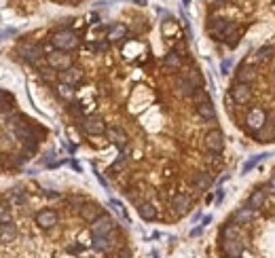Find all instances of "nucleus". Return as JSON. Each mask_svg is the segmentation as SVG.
<instances>
[{
  "mask_svg": "<svg viewBox=\"0 0 275 258\" xmlns=\"http://www.w3.org/2000/svg\"><path fill=\"white\" fill-rule=\"evenodd\" d=\"M81 45V38L79 34H76L74 30H68V28H61V30H58L51 36V47L55 49V51H74V49H79Z\"/></svg>",
  "mask_w": 275,
  "mask_h": 258,
  "instance_id": "f257e3e1",
  "label": "nucleus"
},
{
  "mask_svg": "<svg viewBox=\"0 0 275 258\" xmlns=\"http://www.w3.org/2000/svg\"><path fill=\"white\" fill-rule=\"evenodd\" d=\"M47 66L53 68L55 72H66L72 68V55H68L66 51H51L47 55Z\"/></svg>",
  "mask_w": 275,
  "mask_h": 258,
  "instance_id": "f03ea898",
  "label": "nucleus"
},
{
  "mask_svg": "<svg viewBox=\"0 0 275 258\" xmlns=\"http://www.w3.org/2000/svg\"><path fill=\"white\" fill-rule=\"evenodd\" d=\"M81 127H83V131L89 135H102L108 131V129H106V121L100 114H87V117L81 121Z\"/></svg>",
  "mask_w": 275,
  "mask_h": 258,
  "instance_id": "7ed1b4c3",
  "label": "nucleus"
},
{
  "mask_svg": "<svg viewBox=\"0 0 275 258\" xmlns=\"http://www.w3.org/2000/svg\"><path fill=\"white\" fill-rule=\"evenodd\" d=\"M203 146H206L208 153H216L220 155L224 150V135L220 129H210L206 133V138H203Z\"/></svg>",
  "mask_w": 275,
  "mask_h": 258,
  "instance_id": "20e7f679",
  "label": "nucleus"
},
{
  "mask_svg": "<svg viewBox=\"0 0 275 258\" xmlns=\"http://www.w3.org/2000/svg\"><path fill=\"white\" fill-rule=\"evenodd\" d=\"M89 228H91V235H110L117 231V222L108 214H102L95 222H91Z\"/></svg>",
  "mask_w": 275,
  "mask_h": 258,
  "instance_id": "39448f33",
  "label": "nucleus"
},
{
  "mask_svg": "<svg viewBox=\"0 0 275 258\" xmlns=\"http://www.w3.org/2000/svg\"><path fill=\"white\" fill-rule=\"evenodd\" d=\"M34 222H36V226L42 228V231H51V228H55V225L60 222V216L55 210H51V207H45V210H40L36 214Z\"/></svg>",
  "mask_w": 275,
  "mask_h": 258,
  "instance_id": "423d86ee",
  "label": "nucleus"
},
{
  "mask_svg": "<svg viewBox=\"0 0 275 258\" xmlns=\"http://www.w3.org/2000/svg\"><path fill=\"white\" fill-rule=\"evenodd\" d=\"M244 243L239 239H220V254L222 258H242Z\"/></svg>",
  "mask_w": 275,
  "mask_h": 258,
  "instance_id": "0eeeda50",
  "label": "nucleus"
},
{
  "mask_svg": "<svg viewBox=\"0 0 275 258\" xmlns=\"http://www.w3.org/2000/svg\"><path fill=\"white\" fill-rule=\"evenodd\" d=\"M245 125H248V129L254 133V131H258V129H263L267 125V112L263 108H252L248 114H245Z\"/></svg>",
  "mask_w": 275,
  "mask_h": 258,
  "instance_id": "6e6552de",
  "label": "nucleus"
},
{
  "mask_svg": "<svg viewBox=\"0 0 275 258\" xmlns=\"http://www.w3.org/2000/svg\"><path fill=\"white\" fill-rule=\"evenodd\" d=\"M19 55L24 57L26 62H30V64H34V62H38L42 55H45V49H42V45H34V42H24V45H19Z\"/></svg>",
  "mask_w": 275,
  "mask_h": 258,
  "instance_id": "1a4fd4ad",
  "label": "nucleus"
},
{
  "mask_svg": "<svg viewBox=\"0 0 275 258\" xmlns=\"http://www.w3.org/2000/svg\"><path fill=\"white\" fill-rule=\"evenodd\" d=\"M115 248V235H91V250L100 254H106Z\"/></svg>",
  "mask_w": 275,
  "mask_h": 258,
  "instance_id": "9d476101",
  "label": "nucleus"
},
{
  "mask_svg": "<svg viewBox=\"0 0 275 258\" xmlns=\"http://www.w3.org/2000/svg\"><path fill=\"white\" fill-rule=\"evenodd\" d=\"M174 87H176V91L180 93L182 97H193L197 91H199V87L190 81V78L186 76V74H182V76H176V81H174Z\"/></svg>",
  "mask_w": 275,
  "mask_h": 258,
  "instance_id": "9b49d317",
  "label": "nucleus"
},
{
  "mask_svg": "<svg viewBox=\"0 0 275 258\" xmlns=\"http://www.w3.org/2000/svg\"><path fill=\"white\" fill-rule=\"evenodd\" d=\"M169 205H172V210L176 212V216H184V214H188L193 201H190V197L186 193H176L172 197V201H169Z\"/></svg>",
  "mask_w": 275,
  "mask_h": 258,
  "instance_id": "f8f14e48",
  "label": "nucleus"
},
{
  "mask_svg": "<svg viewBox=\"0 0 275 258\" xmlns=\"http://www.w3.org/2000/svg\"><path fill=\"white\" fill-rule=\"evenodd\" d=\"M102 214H104V212H102V205L95 203V201H85V205L79 210V216H81L85 222H89V225H91V222H95L97 218L102 216Z\"/></svg>",
  "mask_w": 275,
  "mask_h": 258,
  "instance_id": "ddd939ff",
  "label": "nucleus"
},
{
  "mask_svg": "<svg viewBox=\"0 0 275 258\" xmlns=\"http://www.w3.org/2000/svg\"><path fill=\"white\" fill-rule=\"evenodd\" d=\"M231 97L235 99L237 104H248L252 97V87L248 83H235L231 87Z\"/></svg>",
  "mask_w": 275,
  "mask_h": 258,
  "instance_id": "4468645a",
  "label": "nucleus"
},
{
  "mask_svg": "<svg viewBox=\"0 0 275 258\" xmlns=\"http://www.w3.org/2000/svg\"><path fill=\"white\" fill-rule=\"evenodd\" d=\"M258 218V210H252L250 205L245 207H239V210L233 214V222H235L237 226H244V225H250V222H254Z\"/></svg>",
  "mask_w": 275,
  "mask_h": 258,
  "instance_id": "2eb2a0df",
  "label": "nucleus"
},
{
  "mask_svg": "<svg viewBox=\"0 0 275 258\" xmlns=\"http://www.w3.org/2000/svg\"><path fill=\"white\" fill-rule=\"evenodd\" d=\"M254 78H256V70H254L250 62H244L242 66L235 70V83H248L250 85Z\"/></svg>",
  "mask_w": 275,
  "mask_h": 258,
  "instance_id": "dca6fc26",
  "label": "nucleus"
},
{
  "mask_svg": "<svg viewBox=\"0 0 275 258\" xmlns=\"http://www.w3.org/2000/svg\"><path fill=\"white\" fill-rule=\"evenodd\" d=\"M267 199H269V193H267V186L265 189H258V191H254L252 195L248 197V205L252 207V210H265V205H267Z\"/></svg>",
  "mask_w": 275,
  "mask_h": 258,
  "instance_id": "f3484780",
  "label": "nucleus"
},
{
  "mask_svg": "<svg viewBox=\"0 0 275 258\" xmlns=\"http://www.w3.org/2000/svg\"><path fill=\"white\" fill-rule=\"evenodd\" d=\"M60 81L61 83H66V85H70V87H76L81 81H83V72L79 68H70V70H66V72H60Z\"/></svg>",
  "mask_w": 275,
  "mask_h": 258,
  "instance_id": "a211bd4d",
  "label": "nucleus"
},
{
  "mask_svg": "<svg viewBox=\"0 0 275 258\" xmlns=\"http://www.w3.org/2000/svg\"><path fill=\"white\" fill-rule=\"evenodd\" d=\"M210 184H212V174L199 171V174L190 176V186H193L195 191H206V189H210Z\"/></svg>",
  "mask_w": 275,
  "mask_h": 258,
  "instance_id": "6ab92c4d",
  "label": "nucleus"
},
{
  "mask_svg": "<svg viewBox=\"0 0 275 258\" xmlns=\"http://www.w3.org/2000/svg\"><path fill=\"white\" fill-rule=\"evenodd\" d=\"M138 214H140V218L146 220V222L157 220V207H154V203H151V201H140L138 203Z\"/></svg>",
  "mask_w": 275,
  "mask_h": 258,
  "instance_id": "aec40b11",
  "label": "nucleus"
},
{
  "mask_svg": "<svg viewBox=\"0 0 275 258\" xmlns=\"http://www.w3.org/2000/svg\"><path fill=\"white\" fill-rule=\"evenodd\" d=\"M220 239H242V226H237L233 220H229L220 228Z\"/></svg>",
  "mask_w": 275,
  "mask_h": 258,
  "instance_id": "412c9836",
  "label": "nucleus"
},
{
  "mask_svg": "<svg viewBox=\"0 0 275 258\" xmlns=\"http://www.w3.org/2000/svg\"><path fill=\"white\" fill-rule=\"evenodd\" d=\"M26 201H28V193L24 189H13V191H9V195H6V203L9 205L19 207V205H24Z\"/></svg>",
  "mask_w": 275,
  "mask_h": 258,
  "instance_id": "4be33fe9",
  "label": "nucleus"
},
{
  "mask_svg": "<svg viewBox=\"0 0 275 258\" xmlns=\"http://www.w3.org/2000/svg\"><path fill=\"white\" fill-rule=\"evenodd\" d=\"M125 36H127V26L117 24V26H112L108 30V34H106V40H108V42H121V40H125Z\"/></svg>",
  "mask_w": 275,
  "mask_h": 258,
  "instance_id": "5701e85b",
  "label": "nucleus"
},
{
  "mask_svg": "<svg viewBox=\"0 0 275 258\" xmlns=\"http://www.w3.org/2000/svg\"><path fill=\"white\" fill-rule=\"evenodd\" d=\"M17 225H13V222H9V225H2L0 226V241H4V243H9V241H15L17 239Z\"/></svg>",
  "mask_w": 275,
  "mask_h": 258,
  "instance_id": "b1692460",
  "label": "nucleus"
},
{
  "mask_svg": "<svg viewBox=\"0 0 275 258\" xmlns=\"http://www.w3.org/2000/svg\"><path fill=\"white\" fill-rule=\"evenodd\" d=\"M106 135H108V140L112 142V144H117V146H121V148L127 144V135H125L123 129H119V127L108 129V131H106Z\"/></svg>",
  "mask_w": 275,
  "mask_h": 258,
  "instance_id": "393cba45",
  "label": "nucleus"
},
{
  "mask_svg": "<svg viewBox=\"0 0 275 258\" xmlns=\"http://www.w3.org/2000/svg\"><path fill=\"white\" fill-rule=\"evenodd\" d=\"M197 114L203 119V121H214L216 119V110H214V104L210 102H203V104H199L197 106Z\"/></svg>",
  "mask_w": 275,
  "mask_h": 258,
  "instance_id": "a878e982",
  "label": "nucleus"
},
{
  "mask_svg": "<svg viewBox=\"0 0 275 258\" xmlns=\"http://www.w3.org/2000/svg\"><path fill=\"white\" fill-rule=\"evenodd\" d=\"M254 138H256L258 142H273V138H275V127L271 123H267L263 129L254 131Z\"/></svg>",
  "mask_w": 275,
  "mask_h": 258,
  "instance_id": "bb28decb",
  "label": "nucleus"
},
{
  "mask_svg": "<svg viewBox=\"0 0 275 258\" xmlns=\"http://www.w3.org/2000/svg\"><path fill=\"white\" fill-rule=\"evenodd\" d=\"M180 64H182V57H180L178 51H169V53L163 57V66L169 68V70H178Z\"/></svg>",
  "mask_w": 275,
  "mask_h": 258,
  "instance_id": "cd10ccee",
  "label": "nucleus"
},
{
  "mask_svg": "<svg viewBox=\"0 0 275 258\" xmlns=\"http://www.w3.org/2000/svg\"><path fill=\"white\" fill-rule=\"evenodd\" d=\"M227 26H229V21H227V19L218 17V19L212 21L210 34H214V36H218V40H220V38H222V34H224V30H227Z\"/></svg>",
  "mask_w": 275,
  "mask_h": 258,
  "instance_id": "c85d7f7f",
  "label": "nucleus"
},
{
  "mask_svg": "<svg viewBox=\"0 0 275 258\" xmlns=\"http://www.w3.org/2000/svg\"><path fill=\"white\" fill-rule=\"evenodd\" d=\"M275 53V47L273 45H265V47H260L256 53H254V60L256 62H267V60H271Z\"/></svg>",
  "mask_w": 275,
  "mask_h": 258,
  "instance_id": "c756f323",
  "label": "nucleus"
},
{
  "mask_svg": "<svg viewBox=\"0 0 275 258\" xmlns=\"http://www.w3.org/2000/svg\"><path fill=\"white\" fill-rule=\"evenodd\" d=\"M55 89H58V96L61 97V99H68V102H70V99H72L74 97V87H70V85H66V83H58V87H55Z\"/></svg>",
  "mask_w": 275,
  "mask_h": 258,
  "instance_id": "7c9ffc66",
  "label": "nucleus"
},
{
  "mask_svg": "<svg viewBox=\"0 0 275 258\" xmlns=\"http://www.w3.org/2000/svg\"><path fill=\"white\" fill-rule=\"evenodd\" d=\"M85 201H87V199H85L83 195H68L66 197V203H68V207H72V210H81V207L85 205Z\"/></svg>",
  "mask_w": 275,
  "mask_h": 258,
  "instance_id": "2f4dec72",
  "label": "nucleus"
},
{
  "mask_svg": "<svg viewBox=\"0 0 275 258\" xmlns=\"http://www.w3.org/2000/svg\"><path fill=\"white\" fill-rule=\"evenodd\" d=\"M11 220V205L9 203H0V226L2 225H9Z\"/></svg>",
  "mask_w": 275,
  "mask_h": 258,
  "instance_id": "473e14b6",
  "label": "nucleus"
},
{
  "mask_svg": "<svg viewBox=\"0 0 275 258\" xmlns=\"http://www.w3.org/2000/svg\"><path fill=\"white\" fill-rule=\"evenodd\" d=\"M68 112L72 114V117H76V119H85V114H83V106L81 104H76V102H70L68 104Z\"/></svg>",
  "mask_w": 275,
  "mask_h": 258,
  "instance_id": "72a5a7b5",
  "label": "nucleus"
},
{
  "mask_svg": "<svg viewBox=\"0 0 275 258\" xmlns=\"http://www.w3.org/2000/svg\"><path fill=\"white\" fill-rule=\"evenodd\" d=\"M112 258H131V250L129 246H119L115 252H112Z\"/></svg>",
  "mask_w": 275,
  "mask_h": 258,
  "instance_id": "f704fd0d",
  "label": "nucleus"
},
{
  "mask_svg": "<svg viewBox=\"0 0 275 258\" xmlns=\"http://www.w3.org/2000/svg\"><path fill=\"white\" fill-rule=\"evenodd\" d=\"M81 252H83V246H81V243H70V246H66V254L74 256V258H79Z\"/></svg>",
  "mask_w": 275,
  "mask_h": 258,
  "instance_id": "c9c22d12",
  "label": "nucleus"
},
{
  "mask_svg": "<svg viewBox=\"0 0 275 258\" xmlns=\"http://www.w3.org/2000/svg\"><path fill=\"white\" fill-rule=\"evenodd\" d=\"M108 45H110L108 40H102V42H91V45H89V51L102 53V51H106V49H108Z\"/></svg>",
  "mask_w": 275,
  "mask_h": 258,
  "instance_id": "e433bc0d",
  "label": "nucleus"
},
{
  "mask_svg": "<svg viewBox=\"0 0 275 258\" xmlns=\"http://www.w3.org/2000/svg\"><path fill=\"white\" fill-rule=\"evenodd\" d=\"M208 93L206 91H203V89H199V91H197L195 93V96H193V102H195V106H199V104H203V102H208Z\"/></svg>",
  "mask_w": 275,
  "mask_h": 258,
  "instance_id": "4c0bfd02",
  "label": "nucleus"
},
{
  "mask_svg": "<svg viewBox=\"0 0 275 258\" xmlns=\"http://www.w3.org/2000/svg\"><path fill=\"white\" fill-rule=\"evenodd\" d=\"M263 157H267V155H258V157H254V159L252 161H248V163H245V165H244V171H250L254 165H256V163L260 161V159H263Z\"/></svg>",
  "mask_w": 275,
  "mask_h": 258,
  "instance_id": "58836bf2",
  "label": "nucleus"
},
{
  "mask_svg": "<svg viewBox=\"0 0 275 258\" xmlns=\"http://www.w3.org/2000/svg\"><path fill=\"white\" fill-rule=\"evenodd\" d=\"M267 193H269V195H275V174L269 178V182H267Z\"/></svg>",
  "mask_w": 275,
  "mask_h": 258,
  "instance_id": "ea45409f",
  "label": "nucleus"
},
{
  "mask_svg": "<svg viewBox=\"0 0 275 258\" xmlns=\"http://www.w3.org/2000/svg\"><path fill=\"white\" fill-rule=\"evenodd\" d=\"M229 66H231V62H229V60H224V62H222V70H224V72L229 70Z\"/></svg>",
  "mask_w": 275,
  "mask_h": 258,
  "instance_id": "a19ab883",
  "label": "nucleus"
},
{
  "mask_svg": "<svg viewBox=\"0 0 275 258\" xmlns=\"http://www.w3.org/2000/svg\"><path fill=\"white\" fill-rule=\"evenodd\" d=\"M212 2H214V4H222L224 0H212Z\"/></svg>",
  "mask_w": 275,
  "mask_h": 258,
  "instance_id": "79ce46f5",
  "label": "nucleus"
},
{
  "mask_svg": "<svg viewBox=\"0 0 275 258\" xmlns=\"http://www.w3.org/2000/svg\"><path fill=\"white\" fill-rule=\"evenodd\" d=\"M271 125L275 127V114H273V119H271Z\"/></svg>",
  "mask_w": 275,
  "mask_h": 258,
  "instance_id": "37998d69",
  "label": "nucleus"
},
{
  "mask_svg": "<svg viewBox=\"0 0 275 258\" xmlns=\"http://www.w3.org/2000/svg\"><path fill=\"white\" fill-rule=\"evenodd\" d=\"M79 258H83V256H79Z\"/></svg>",
  "mask_w": 275,
  "mask_h": 258,
  "instance_id": "c03bdc74",
  "label": "nucleus"
},
{
  "mask_svg": "<svg viewBox=\"0 0 275 258\" xmlns=\"http://www.w3.org/2000/svg\"><path fill=\"white\" fill-rule=\"evenodd\" d=\"M70 2H72V0H70Z\"/></svg>",
  "mask_w": 275,
  "mask_h": 258,
  "instance_id": "a18cd8bd",
  "label": "nucleus"
}]
</instances>
